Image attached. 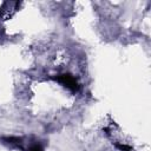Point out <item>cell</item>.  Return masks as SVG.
<instances>
[{"label": "cell", "instance_id": "6da1fadb", "mask_svg": "<svg viewBox=\"0 0 151 151\" xmlns=\"http://www.w3.org/2000/svg\"><path fill=\"white\" fill-rule=\"evenodd\" d=\"M54 80H57L59 84H61L63 86L67 87L68 90H71L72 92H77L79 90V84L77 81V79L68 74V73H64V74H59L57 77H53Z\"/></svg>", "mask_w": 151, "mask_h": 151}, {"label": "cell", "instance_id": "7a4b0ae2", "mask_svg": "<svg viewBox=\"0 0 151 151\" xmlns=\"http://www.w3.org/2000/svg\"><path fill=\"white\" fill-rule=\"evenodd\" d=\"M27 151H44V149H42V146H41L40 144L35 143V144H32V145L28 147Z\"/></svg>", "mask_w": 151, "mask_h": 151}, {"label": "cell", "instance_id": "3957f363", "mask_svg": "<svg viewBox=\"0 0 151 151\" xmlns=\"http://www.w3.org/2000/svg\"><path fill=\"white\" fill-rule=\"evenodd\" d=\"M116 146L120 150V151H131V147L125 145V144H116Z\"/></svg>", "mask_w": 151, "mask_h": 151}]
</instances>
